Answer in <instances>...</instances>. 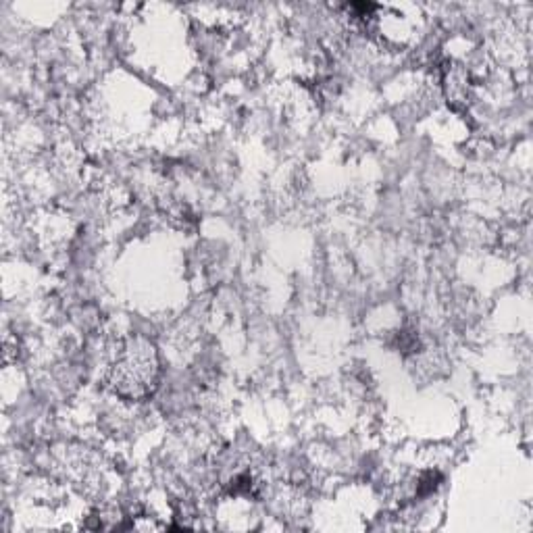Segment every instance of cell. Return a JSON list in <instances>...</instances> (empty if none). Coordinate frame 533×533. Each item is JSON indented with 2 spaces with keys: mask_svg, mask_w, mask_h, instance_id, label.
Returning a JSON list of instances; mask_svg holds the SVG:
<instances>
[{
  "mask_svg": "<svg viewBox=\"0 0 533 533\" xmlns=\"http://www.w3.org/2000/svg\"><path fill=\"white\" fill-rule=\"evenodd\" d=\"M157 352L146 340L125 342L111 371V384L121 398L142 400L157 388Z\"/></svg>",
  "mask_w": 533,
  "mask_h": 533,
  "instance_id": "cell-1",
  "label": "cell"
},
{
  "mask_svg": "<svg viewBox=\"0 0 533 533\" xmlns=\"http://www.w3.org/2000/svg\"><path fill=\"white\" fill-rule=\"evenodd\" d=\"M442 484V475L438 471H427V473H421V477L417 479V488H415V494L417 498H425L429 494H434Z\"/></svg>",
  "mask_w": 533,
  "mask_h": 533,
  "instance_id": "cell-2",
  "label": "cell"
}]
</instances>
